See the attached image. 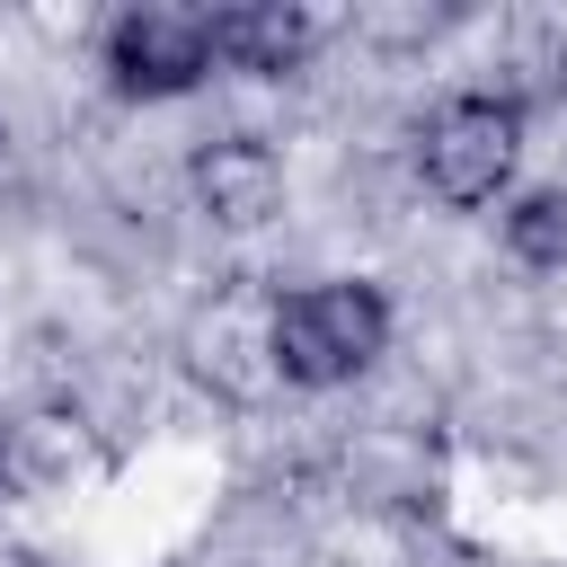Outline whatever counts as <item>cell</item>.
Here are the masks:
<instances>
[{"instance_id": "cell-1", "label": "cell", "mask_w": 567, "mask_h": 567, "mask_svg": "<svg viewBox=\"0 0 567 567\" xmlns=\"http://www.w3.org/2000/svg\"><path fill=\"white\" fill-rule=\"evenodd\" d=\"M390 354V301L363 275H319L266 310V363L292 390H337Z\"/></svg>"}, {"instance_id": "cell-2", "label": "cell", "mask_w": 567, "mask_h": 567, "mask_svg": "<svg viewBox=\"0 0 567 567\" xmlns=\"http://www.w3.org/2000/svg\"><path fill=\"white\" fill-rule=\"evenodd\" d=\"M514 159H523V97L514 89H452L416 133V177L452 213L496 204L514 186Z\"/></svg>"}, {"instance_id": "cell-3", "label": "cell", "mask_w": 567, "mask_h": 567, "mask_svg": "<svg viewBox=\"0 0 567 567\" xmlns=\"http://www.w3.org/2000/svg\"><path fill=\"white\" fill-rule=\"evenodd\" d=\"M97 53H106V80L124 97H186L221 62L213 53V9H195V0H124L106 18Z\"/></svg>"}, {"instance_id": "cell-4", "label": "cell", "mask_w": 567, "mask_h": 567, "mask_svg": "<svg viewBox=\"0 0 567 567\" xmlns=\"http://www.w3.org/2000/svg\"><path fill=\"white\" fill-rule=\"evenodd\" d=\"M186 186L195 204L221 221V230H257L284 213V159L266 133H213L195 159H186Z\"/></svg>"}, {"instance_id": "cell-5", "label": "cell", "mask_w": 567, "mask_h": 567, "mask_svg": "<svg viewBox=\"0 0 567 567\" xmlns=\"http://www.w3.org/2000/svg\"><path fill=\"white\" fill-rule=\"evenodd\" d=\"M319 44V18L301 0H221L213 9V53L221 71H248V80H284L301 71Z\"/></svg>"}, {"instance_id": "cell-6", "label": "cell", "mask_w": 567, "mask_h": 567, "mask_svg": "<svg viewBox=\"0 0 567 567\" xmlns=\"http://www.w3.org/2000/svg\"><path fill=\"white\" fill-rule=\"evenodd\" d=\"M505 248H514V266H532V275L567 266V186H523V195L505 204Z\"/></svg>"}, {"instance_id": "cell-7", "label": "cell", "mask_w": 567, "mask_h": 567, "mask_svg": "<svg viewBox=\"0 0 567 567\" xmlns=\"http://www.w3.org/2000/svg\"><path fill=\"white\" fill-rule=\"evenodd\" d=\"M0 142H9V124H0Z\"/></svg>"}]
</instances>
